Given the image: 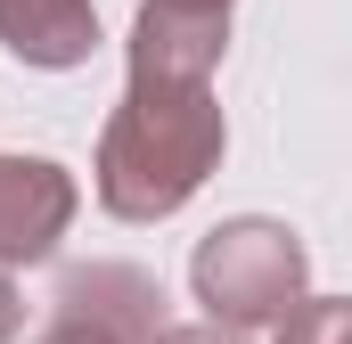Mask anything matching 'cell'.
<instances>
[{"mask_svg": "<svg viewBox=\"0 0 352 344\" xmlns=\"http://www.w3.org/2000/svg\"><path fill=\"white\" fill-rule=\"evenodd\" d=\"M221 148H230V123L213 83L131 74L98 131V205L115 222H164L213 180Z\"/></svg>", "mask_w": 352, "mask_h": 344, "instance_id": "cell-1", "label": "cell"}, {"mask_svg": "<svg viewBox=\"0 0 352 344\" xmlns=\"http://www.w3.org/2000/svg\"><path fill=\"white\" fill-rule=\"evenodd\" d=\"M188 287H197L205 320H221V328H278L311 295V255H303V238L287 222L238 213V222H221V230L197 238Z\"/></svg>", "mask_w": 352, "mask_h": 344, "instance_id": "cell-2", "label": "cell"}, {"mask_svg": "<svg viewBox=\"0 0 352 344\" xmlns=\"http://www.w3.org/2000/svg\"><path fill=\"white\" fill-rule=\"evenodd\" d=\"M74 172L50 164V156H0V270L16 262H50L58 238L74 230Z\"/></svg>", "mask_w": 352, "mask_h": 344, "instance_id": "cell-3", "label": "cell"}, {"mask_svg": "<svg viewBox=\"0 0 352 344\" xmlns=\"http://www.w3.org/2000/svg\"><path fill=\"white\" fill-rule=\"evenodd\" d=\"M58 312L98 320L107 336H123V344H164V336H173L164 287H156L140 262H74V270L58 279Z\"/></svg>", "mask_w": 352, "mask_h": 344, "instance_id": "cell-4", "label": "cell"}, {"mask_svg": "<svg viewBox=\"0 0 352 344\" xmlns=\"http://www.w3.org/2000/svg\"><path fill=\"white\" fill-rule=\"evenodd\" d=\"M0 50L16 66L66 74L98 50V8L90 0H0Z\"/></svg>", "mask_w": 352, "mask_h": 344, "instance_id": "cell-5", "label": "cell"}, {"mask_svg": "<svg viewBox=\"0 0 352 344\" xmlns=\"http://www.w3.org/2000/svg\"><path fill=\"white\" fill-rule=\"evenodd\" d=\"M270 344H352V295H303Z\"/></svg>", "mask_w": 352, "mask_h": 344, "instance_id": "cell-6", "label": "cell"}, {"mask_svg": "<svg viewBox=\"0 0 352 344\" xmlns=\"http://www.w3.org/2000/svg\"><path fill=\"white\" fill-rule=\"evenodd\" d=\"M33 344H123V336H107L98 320H74V312H50V328H41Z\"/></svg>", "mask_w": 352, "mask_h": 344, "instance_id": "cell-7", "label": "cell"}, {"mask_svg": "<svg viewBox=\"0 0 352 344\" xmlns=\"http://www.w3.org/2000/svg\"><path fill=\"white\" fill-rule=\"evenodd\" d=\"M164 344H246V328H221V320H188V328H173Z\"/></svg>", "mask_w": 352, "mask_h": 344, "instance_id": "cell-8", "label": "cell"}, {"mask_svg": "<svg viewBox=\"0 0 352 344\" xmlns=\"http://www.w3.org/2000/svg\"><path fill=\"white\" fill-rule=\"evenodd\" d=\"M16 328H25V295H16V279L0 270V344L16 336Z\"/></svg>", "mask_w": 352, "mask_h": 344, "instance_id": "cell-9", "label": "cell"}, {"mask_svg": "<svg viewBox=\"0 0 352 344\" xmlns=\"http://www.w3.org/2000/svg\"><path fill=\"white\" fill-rule=\"evenodd\" d=\"M173 8H221V17H230V8H238V0H173Z\"/></svg>", "mask_w": 352, "mask_h": 344, "instance_id": "cell-10", "label": "cell"}]
</instances>
